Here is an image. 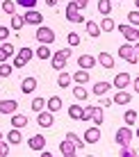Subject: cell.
<instances>
[{
	"label": "cell",
	"mask_w": 139,
	"mask_h": 157,
	"mask_svg": "<svg viewBox=\"0 0 139 157\" xmlns=\"http://www.w3.org/2000/svg\"><path fill=\"white\" fill-rule=\"evenodd\" d=\"M32 57H34V50H32V48H18V50L14 52L12 66H14V68H23Z\"/></svg>",
	"instance_id": "1"
},
{
	"label": "cell",
	"mask_w": 139,
	"mask_h": 157,
	"mask_svg": "<svg viewBox=\"0 0 139 157\" xmlns=\"http://www.w3.org/2000/svg\"><path fill=\"white\" fill-rule=\"evenodd\" d=\"M137 50H139L137 43H130V41H128V43H123V46L119 48V57L125 59V62H130V64H137V62H139Z\"/></svg>",
	"instance_id": "2"
},
{
	"label": "cell",
	"mask_w": 139,
	"mask_h": 157,
	"mask_svg": "<svg viewBox=\"0 0 139 157\" xmlns=\"http://www.w3.org/2000/svg\"><path fill=\"white\" fill-rule=\"evenodd\" d=\"M68 57H71V50H68V48H64V50H57L55 55H50V66L55 68V71H64V66H66Z\"/></svg>",
	"instance_id": "3"
},
{
	"label": "cell",
	"mask_w": 139,
	"mask_h": 157,
	"mask_svg": "<svg viewBox=\"0 0 139 157\" xmlns=\"http://www.w3.org/2000/svg\"><path fill=\"white\" fill-rule=\"evenodd\" d=\"M119 32L125 36V41L139 43V30L135 28V25H123V23H121V25H119Z\"/></svg>",
	"instance_id": "4"
},
{
	"label": "cell",
	"mask_w": 139,
	"mask_h": 157,
	"mask_svg": "<svg viewBox=\"0 0 139 157\" xmlns=\"http://www.w3.org/2000/svg\"><path fill=\"white\" fill-rule=\"evenodd\" d=\"M66 21H71V23H84V16L80 14L78 5L73 2V0L66 5Z\"/></svg>",
	"instance_id": "5"
},
{
	"label": "cell",
	"mask_w": 139,
	"mask_h": 157,
	"mask_svg": "<svg viewBox=\"0 0 139 157\" xmlns=\"http://www.w3.org/2000/svg\"><path fill=\"white\" fill-rule=\"evenodd\" d=\"M130 141H132V128L130 125H123L116 130V144L119 146H128Z\"/></svg>",
	"instance_id": "6"
},
{
	"label": "cell",
	"mask_w": 139,
	"mask_h": 157,
	"mask_svg": "<svg viewBox=\"0 0 139 157\" xmlns=\"http://www.w3.org/2000/svg\"><path fill=\"white\" fill-rule=\"evenodd\" d=\"M23 21H25L28 25H41V23H44V14H39L34 7H32V9H25Z\"/></svg>",
	"instance_id": "7"
},
{
	"label": "cell",
	"mask_w": 139,
	"mask_h": 157,
	"mask_svg": "<svg viewBox=\"0 0 139 157\" xmlns=\"http://www.w3.org/2000/svg\"><path fill=\"white\" fill-rule=\"evenodd\" d=\"M37 39H39V43H48V46H50V43L55 41V32H52L50 28H46V25H39V30H37Z\"/></svg>",
	"instance_id": "8"
},
{
	"label": "cell",
	"mask_w": 139,
	"mask_h": 157,
	"mask_svg": "<svg viewBox=\"0 0 139 157\" xmlns=\"http://www.w3.org/2000/svg\"><path fill=\"white\" fill-rule=\"evenodd\" d=\"M100 141V125H91L84 130V144H98Z\"/></svg>",
	"instance_id": "9"
},
{
	"label": "cell",
	"mask_w": 139,
	"mask_h": 157,
	"mask_svg": "<svg viewBox=\"0 0 139 157\" xmlns=\"http://www.w3.org/2000/svg\"><path fill=\"white\" fill-rule=\"evenodd\" d=\"M14 52H16V48H14L9 41H2V43H0V62H7V59H12Z\"/></svg>",
	"instance_id": "10"
},
{
	"label": "cell",
	"mask_w": 139,
	"mask_h": 157,
	"mask_svg": "<svg viewBox=\"0 0 139 157\" xmlns=\"http://www.w3.org/2000/svg\"><path fill=\"white\" fill-rule=\"evenodd\" d=\"M18 109V102L14 98H7V100H0V114H14Z\"/></svg>",
	"instance_id": "11"
},
{
	"label": "cell",
	"mask_w": 139,
	"mask_h": 157,
	"mask_svg": "<svg viewBox=\"0 0 139 157\" xmlns=\"http://www.w3.org/2000/svg\"><path fill=\"white\" fill-rule=\"evenodd\" d=\"M37 114H39V116H37V123H39L41 128H50L52 123H55L52 112H44V109H41V112H37Z\"/></svg>",
	"instance_id": "12"
},
{
	"label": "cell",
	"mask_w": 139,
	"mask_h": 157,
	"mask_svg": "<svg viewBox=\"0 0 139 157\" xmlns=\"http://www.w3.org/2000/svg\"><path fill=\"white\" fill-rule=\"evenodd\" d=\"M30 150H37V153H39V150H44L46 148V137L44 134H34V137H30Z\"/></svg>",
	"instance_id": "13"
},
{
	"label": "cell",
	"mask_w": 139,
	"mask_h": 157,
	"mask_svg": "<svg viewBox=\"0 0 139 157\" xmlns=\"http://www.w3.org/2000/svg\"><path fill=\"white\" fill-rule=\"evenodd\" d=\"M130 100H132V96L128 94L125 89H119V91H116V96L112 98V105H128Z\"/></svg>",
	"instance_id": "14"
},
{
	"label": "cell",
	"mask_w": 139,
	"mask_h": 157,
	"mask_svg": "<svg viewBox=\"0 0 139 157\" xmlns=\"http://www.w3.org/2000/svg\"><path fill=\"white\" fill-rule=\"evenodd\" d=\"M34 89H37V78H32V75H30V78H23V82H21V91L30 96Z\"/></svg>",
	"instance_id": "15"
},
{
	"label": "cell",
	"mask_w": 139,
	"mask_h": 157,
	"mask_svg": "<svg viewBox=\"0 0 139 157\" xmlns=\"http://www.w3.org/2000/svg\"><path fill=\"white\" fill-rule=\"evenodd\" d=\"M62 105H64V102H62V98H60V96H50V98L46 100L48 112H52V114H55V112H60V109H62Z\"/></svg>",
	"instance_id": "16"
},
{
	"label": "cell",
	"mask_w": 139,
	"mask_h": 157,
	"mask_svg": "<svg viewBox=\"0 0 139 157\" xmlns=\"http://www.w3.org/2000/svg\"><path fill=\"white\" fill-rule=\"evenodd\" d=\"M71 80L78 82V84H87L89 82V71H87V68H80V71H75L71 75Z\"/></svg>",
	"instance_id": "17"
},
{
	"label": "cell",
	"mask_w": 139,
	"mask_h": 157,
	"mask_svg": "<svg viewBox=\"0 0 139 157\" xmlns=\"http://www.w3.org/2000/svg\"><path fill=\"white\" fill-rule=\"evenodd\" d=\"M60 153H62L64 157H71V155H75L78 150H75V146H73L71 141H68V139H64V141L60 144Z\"/></svg>",
	"instance_id": "18"
},
{
	"label": "cell",
	"mask_w": 139,
	"mask_h": 157,
	"mask_svg": "<svg viewBox=\"0 0 139 157\" xmlns=\"http://www.w3.org/2000/svg\"><path fill=\"white\" fill-rule=\"evenodd\" d=\"M78 66L80 68H94L96 66V57H91V55H80L78 57Z\"/></svg>",
	"instance_id": "19"
},
{
	"label": "cell",
	"mask_w": 139,
	"mask_h": 157,
	"mask_svg": "<svg viewBox=\"0 0 139 157\" xmlns=\"http://www.w3.org/2000/svg\"><path fill=\"white\" fill-rule=\"evenodd\" d=\"M96 62H98L103 68H114V57H112V55H107V52H100Z\"/></svg>",
	"instance_id": "20"
},
{
	"label": "cell",
	"mask_w": 139,
	"mask_h": 157,
	"mask_svg": "<svg viewBox=\"0 0 139 157\" xmlns=\"http://www.w3.org/2000/svg\"><path fill=\"white\" fill-rule=\"evenodd\" d=\"M130 75H128V73H119V75H116V78H114V86H116V89H125V86L128 84H130Z\"/></svg>",
	"instance_id": "21"
},
{
	"label": "cell",
	"mask_w": 139,
	"mask_h": 157,
	"mask_svg": "<svg viewBox=\"0 0 139 157\" xmlns=\"http://www.w3.org/2000/svg\"><path fill=\"white\" fill-rule=\"evenodd\" d=\"M23 141V137H21V130L18 128H12L7 132V144H12V146H16V144H21Z\"/></svg>",
	"instance_id": "22"
},
{
	"label": "cell",
	"mask_w": 139,
	"mask_h": 157,
	"mask_svg": "<svg viewBox=\"0 0 139 157\" xmlns=\"http://www.w3.org/2000/svg\"><path fill=\"white\" fill-rule=\"evenodd\" d=\"M28 116H23V114H16V112H14V114H12V128H25V125H28Z\"/></svg>",
	"instance_id": "23"
},
{
	"label": "cell",
	"mask_w": 139,
	"mask_h": 157,
	"mask_svg": "<svg viewBox=\"0 0 139 157\" xmlns=\"http://www.w3.org/2000/svg\"><path fill=\"white\" fill-rule=\"evenodd\" d=\"M110 89H112V84H110V82H105V80H100V82H96V84H94V94H96V96H105Z\"/></svg>",
	"instance_id": "24"
},
{
	"label": "cell",
	"mask_w": 139,
	"mask_h": 157,
	"mask_svg": "<svg viewBox=\"0 0 139 157\" xmlns=\"http://www.w3.org/2000/svg\"><path fill=\"white\" fill-rule=\"evenodd\" d=\"M84 28H87V34L91 36V39L100 36V28H98V23H96V21H87V23H84Z\"/></svg>",
	"instance_id": "25"
},
{
	"label": "cell",
	"mask_w": 139,
	"mask_h": 157,
	"mask_svg": "<svg viewBox=\"0 0 139 157\" xmlns=\"http://www.w3.org/2000/svg\"><path fill=\"white\" fill-rule=\"evenodd\" d=\"M34 55L39 57V59H50V55H52V50L48 48V43H41L39 48L34 50Z\"/></svg>",
	"instance_id": "26"
},
{
	"label": "cell",
	"mask_w": 139,
	"mask_h": 157,
	"mask_svg": "<svg viewBox=\"0 0 139 157\" xmlns=\"http://www.w3.org/2000/svg\"><path fill=\"white\" fill-rule=\"evenodd\" d=\"M91 121H94V125H103V107L94 105V112H91Z\"/></svg>",
	"instance_id": "27"
},
{
	"label": "cell",
	"mask_w": 139,
	"mask_h": 157,
	"mask_svg": "<svg viewBox=\"0 0 139 157\" xmlns=\"http://www.w3.org/2000/svg\"><path fill=\"white\" fill-rule=\"evenodd\" d=\"M98 28H100V32H112V30L116 28V25H114V21H112L110 16H105V18L98 23Z\"/></svg>",
	"instance_id": "28"
},
{
	"label": "cell",
	"mask_w": 139,
	"mask_h": 157,
	"mask_svg": "<svg viewBox=\"0 0 139 157\" xmlns=\"http://www.w3.org/2000/svg\"><path fill=\"white\" fill-rule=\"evenodd\" d=\"M71 82H73V80H71V75H68V73H64V71H60V75H57V84H60L62 89H66V86H71Z\"/></svg>",
	"instance_id": "29"
},
{
	"label": "cell",
	"mask_w": 139,
	"mask_h": 157,
	"mask_svg": "<svg viewBox=\"0 0 139 157\" xmlns=\"http://www.w3.org/2000/svg\"><path fill=\"white\" fill-rule=\"evenodd\" d=\"M73 96H75L78 100H87L89 98V91L84 89V84H80V86H73Z\"/></svg>",
	"instance_id": "30"
},
{
	"label": "cell",
	"mask_w": 139,
	"mask_h": 157,
	"mask_svg": "<svg viewBox=\"0 0 139 157\" xmlns=\"http://www.w3.org/2000/svg\"><path fill=\"white\" fill-rule=\"evenodd\" d=\"M0 9H2L5 14H9V16H12V14H16V2H14V0H2Z\"/></svg>",
	"instance_id": "31"
},
{
	"label": "cell",
	"mask_w": 139,
	"mask_h": 157,
	"mask_svg": "<svg viewBox=\"0 0 139 157\" xmlns=\"http://www.w3.org/2000/svg\"><path fill=\"white\" fill-rule=\"evenodd\" d=\"M23 25H25L23 16H21V14H12V28H14V32H18Z\"/></svg>",
	"instance_id": "32"
},
{
	"label": "cell",
	"mask_w": 139,
	"mask_h": 157,
	"mask_svg": "<svg viewBox=\"0 0 139 157\" xmlns=\"http://www.w3.org/2000/svg\"><path fill=\"white\" fill-rule=\"evenodd\" d=\"M123 121H125V125H135V123H137V112L135 109H128L125 112V114H123Z\"/></svg>",
	"instance_id": "33"
},
{
	"label": "cell",
	"mask_w": 139,
	"mask_h": 157,
	"mask_svg": "<svg viewBox=\"0 0 139 157\" xmlns=\"http://www.w3.org/2000/svg\"><path fill=\"white\" fill-rule=\"evenodd\" d=\"M98 12L107 16L112 12V0H98Z\"/></svg>",
	"instance_id": "34"
},
{
	"label": "cell",
	"mask_w": 139,
	"mask_h": 157,
	"mask_svg": "<svg viewBox=\"0 0 139 157\" xmlns=\"http://www.w3.org/2000/svg\"><path fill=\"white\" fill-rule=\"evenodd\" d=\"M80 114H82V105H71L68 107V116L73 121H80Z\"/></svg>",
	"instance_id": "35"
},
{
	"label": "cell",
	"mask_w": 139,
	"mask_h": 157,
	"mask_svg": "<svg viewBox=\"0 0 139 157\" xmlns=\"http://www.w3.org/2000/svg\"><path fill=\"white\" fill-rule=\"evenodd\" d=\"M14 71V66L12 64H7V62H0V78H9Z\"/></svg>",
	"instance_id": "36"
},
{
	"label": "cell",
	"mask_w": 139,
	"mask_h": 157,
	"mask_svg": "<svg viewBox=\"0 0 139 157\" xmlns=\"http://www.w3.org/2000/svg\"><path fill=\"white\" fill-rule=\"evenodd\" d=\"M66 139H68V141H71L73 146H75V150H80V148L84 146V141H80V137H78L75 132H68V134H66Z\"/></svg>",
	"instance_id": "37"
},
{
	"label": "cell",
	"mask_w": 139,
	"mask_h": 157,
	"mask_svg": "<svg viewBox=\"0 0 139 157\" xmlns=\"http://www.w3.org/2000/svg\"><path fill=\"white\" fill-rule=\"evenodd\" d=\"M66 41H68V46H71V48H75V46H80V34H78V32H68Z\"/></svg>",
	"instance_id": "38"
},
{
	"label": "cell",
	"mask_w": 139,
	"mask_h": 157,
	"mask_svg": "<svg viewBox=\"0 0 139 157\" xmlns=\"http://www.w3.org/2000/svg\"><path fill=\"white\" fill-rule=\"evenodd\" d=\"M91 112H94V105H87V107H82V114H80V121H82V123H87L89 118H91Z\"/></svg>",
	"instance_id": "39"
},
{
	"label": "cell",
	"mask_w": 139,
	"mask_h": 157,
	"mask_svg": "<svg viewBox=\"0 0 139 157\" xmlns=\"http://www.w3.org/2000/svg\"><path fill=\"white\" fill-rule=\"evenodd\" d=\"M30 107H32V112H41V109L46 107V100H44V98H34Z\"/></svg>",
	"instance_id": "40"
},
{
	"label": "cell",
	"mask_w": 139,
	"mask_h": 157,
	"mask_svg": "<svg viewBox=\"0 0 139 157\" xmlns=\"http://www.w3.org/2000/svg\"><path fill=\"white\" fill-rule=\"evenodd\" d=\"M128 21H130V25H135V28L139 25V12L137 9H132V12L128 14Z\"/></svg>",
	"instance_id": "41"
},
{
	"label": "cell",
	"mask_w": 139,
	"mask_h": 157,
	"mask_svg": "<svg viewBox=\"0 0 139 157\" xmlns=\"http://www.w3.org/2000/svg\"><path fill=\"white\" fill-rule=\"evenodd\" d=\"M16 5H21V7H25V9H32L37 5V0H16Z\"/></svg>",
	"instance_id": "42"
},
{
	"label": "cell",
	"mask_w": 139,
	"mask_h": 157,
	"mask_svg": "<svg viewBox=\"0 0 139 157\" xmlns=\"http://www.w3.org/2000/svg\"><path fill=\"white\" fill-rule=\"evenodd\" d=\"M7 155H9V144L0 139V157H7Z\"/></svg>",
	"instance_id": "43"
},
{
	"label": "cell",
	"mask_w": 139,
	"mask_h": 157,
	"mask_svg": "<svg viewBox=\"0 0 139 157\" xmlns=\"http://www.w3.org/2000/svg\"><path fill=\"white\" fill-rule=\"evenodd\" d=\"M7 36H9V28L0 25V41H7Z\"/></svg>",
	"instance_id": "44"
},
{
	"label": "cell",
	"mask_w": 139,
	"mask_h": 157,
	"mask_svg": "<svg viewBox=\"0 0 139 157\" xmlns=\"http://www.w3.org/2000/svg\"><path fill=\"white\" fill-rule=\"evenodd\" d=\"M112 105V100L110 98H103V96H100V100H98V107H110Z\"/></svg>",
	"instance_id": "45"
},
{
	"label": "cell",
	"mask_w": 139,
	"mask_h": 157,
	"mask_svg": "<svg viewBox=\"0 0 139 157\" xmlns=\"http://www.w3.org/2000/svg\"><path fill=\"white\" fill-rule=\"evenodd\" d=\"M73 2L78 5V9H84V7L89 5V0H73Z\"/></svg>",
	"instance_id": "46"
},
{
	"label": "cell",
	"mask_w": 139,
	"mask_h": 157,
	"mask_svg": "<svg viewBox=\"0 0 139 157\" xmlns=\"http://www.w3.org/2000/svg\"><path fill=\"white\" fill-rule=\"evenodd\" d=\"M57 2H60V0H46L48 7H57Z\"/></svg>",
	"instance_id": "47"
},
{
	"label": "cell",
	"mask_w": 139,
	"mask_h": 157,
	"mask_svg": "<svg viewBox=\"0 0 139 157\" xmlns=\"http://www.w3.org/2000/svg\"><path fill=\"white\" fill-rule=\"evenodd\" d=\"M0 139H2V132H0Z\"/></svg>",
	"instance_id": "48"
}]
</instances>
